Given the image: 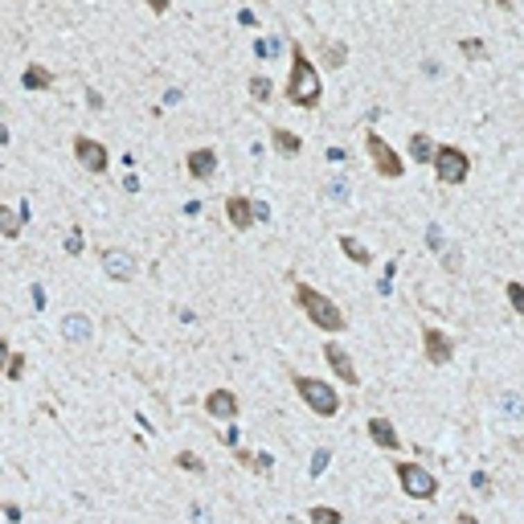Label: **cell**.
Instances as JSON below:
<instances>
[{
    "label": "cell",
    "instance_id": "cell-1",
    "mask_svg": "<svg viewBox=\"0 0 524 524\" xmlns=\"http://www.w3.org/2000/svg\"><path fill=\"white\" fill-rule=\"evenodd\" d=\"M295 304L304 307L307 315H311V324H315V328H324V332H340V328H344L340 307L332 304L328 295H320L315 287H307V283H295Z\"/></svg>",
    "mask_w": 524,
    "mask_h": 524
},
{
    "label": "cell",
    "instance_id": "cell-2",
    "mask_svg": "<svg viewBox=\"0 0 524 524\" xmlns=\"http://www.w3.org/2000/svg\"><path fill=\"white\" fill-rule=\"evenodd\" d=\"M287 98H291L295 107H315V103H320V74H315V66L307 62L299 49H295V62H291Z\"/></svg>",
    "mask_w": 524,
    "mask_h": 524
},
{
    "label": "cell",
    "instance_id": "cell-3",
    "mask_svg": "<svg viewBox=\"0 0 524 524\" xmlns=\"http://www.w3.org/2000/svg\"><path fill=\"white\" fill-rule=\"evenodd\" d=\"M295 393L304 397L320 418H332L340 410V393L332 390L328 381H320V377H295Z\"/></svg>",
    "mask_w": 524,
    "mask_h": 524
},
{
    "label": "cell",
    "instance_id": "cell-4",
    "mask_svg": "<svg viewBox=\"0 0 524 524\" xmlns=\"http://www.w3.org/2000/svg\"><path fill=\"white\" fill-rule=\"evenodd\" d=\"M397 480H401V491L414 496V500H435L438 491L435 475L426 467H418V463H397Z\"/></svg>",
    "mask_w": 524,
    "mask_h": 524
},
{
    "label": "cell",
    "instance_id": "cell-5",
    "mask_svg": "<svg viewBox=\"0 0 524 524\" xmlns=\"http://www.w3.org/2000/svg\"><path fill=\"white\" fill-rule=\"evenodd\" d=\"M365 152H369V160H373V168H377V173H381V176H401V173H405V164H401V156L393 152V148H390V143H385V139H381V135H377V131H369V135H365Z\"/></svg>",
    "mask_w": 524,
    "mask_h": 524
},
{
    "label": "cell",
    "instance_id": "cell-6",
    "mask_svg": "<svg viewBox=\"0 0 524 524\" xmlns=\"http://www.w3.org/2000/svg\"><path fill=\"white\" fill-rule=\"evenodd\" d=\"M467 156L459 148H435V173L442 184H463L467 180Z\"/></svg>",
    "mask_w": 524,
    "mask_h": 524
},
{
    "label": "cell",
    "instance_id": "cell-7",
    "mask_svg": "<svg viewBox=\"0 0 524 524\" xmlns=\"http://www.w3.org/2000/svg\"><path fill=\"white\" fill-rule=\"evenodd\" d=\"M98 262H103V270H107L115 283H131V279H135V270H139V262L131 259L128 250H103Z\"/></svg>",
    "mask_w": 524,
    "mask_h": 524
},
{
    "label": "cell",
    "instance_id": "cell-8",
    "mask_svg": "<svg viewBox=\"0 0 524 524\" xmlns=\"http://www.w3.org/2000/svg\"><path fill=\"white\" fill-rule=\"evenodd\" d=\"M422 349H426V360L430 365H446L455 356V340L442 328H422Z\"/></svg>",
    "mask_w": 524,
    "mask_h": 524
},
{
    "label": "cell",
    "instance_id": "cell-9",
    "mask_svg": "<svg viewBox=\"0 0 524 524\" xmlns=\"http://www.w3.org/2000/svg\"><path fill=\"white\" fill-rule=\"evenodd\" d=\"M74 156H78V164H82L87 173H103V168H107V148H103L98 139H90V135H78V139H74Z\"/></svg>",
    "mask_w": 524,
    "mask_h": 524
},
{
    "label": "cell",
    "instance_id": "cell-10",
    "mask_svg": "<svg viewBox=\"0 0 524 524\" xmlns=\"http://www.w3.org/2000/svg\"><path fill=\"white\" fill-rule=\"evenodd\" d=\"M324 356H328V365L336 369V377H340L344 385H356V381H360V373H356L352 356H349L344 349H340V344H328V349H324Z\"/></svg>",
    "mask_w": 524,
    "mask_h": 524
},
{
    "label": "cell",
    "instance_id": "cell-11",
    "mask_svg": "<svg viewBox=\"0 0 524 524\" xmlns=\"http://www.w3.org/2000/svg\"><path fill=\"white\" fill-rule=\"evenodd\" d=\"M205 410H209L213 418H225V422H229V418H238V397L229 390H213L205 397Z\"/></svg>",
    "mask_w": 524,
    "mask_h": 524
},
{
    "label": "cell",
    "instance_id": "cell-12",
    "mask_svg": "<svg viewBox=\"0 0 524 524\" xmlns=\"http://www.w3.org/2000/svg\"><path fill=\"white\" fill-rule=\"evenodd\" d=\"M225 218L234 221V229H250L254 225V205L246 197H225Z\"/></svg>",
    "mask_w": 524,
    "mask_h": 524
},
{
    "label": "cell",
    "instance_id": "cell-13",
    "mask_svg": "<svg viewBox=\"0 0 524 524\" xmlns=\"http://www.w3.org/2000/svg\"><path fill=\"white\" fill-rule=\"evenodd\" d=\"M90 332H94V324H90V315H82V311H70L66 320H62V336L66 340H90Z\"/></svg>",
    "mask_w": 524,
    "mask_h": 524
},
{
    "label": "cell",
    "instance_id": "cell-14",
    "mask_svg": "<svg viewBox=\"0 0 524 524\" xmlns=\"http://www.w3.org/2000/svg\"><path fill=\"white\" fill-rule=\"evenodd\" d=\"M189 173L197 176V180H209V176L218 173V152H209V148L189 152Z\"/></svg>",
    "mask_w": 524,
    "mask_h": 524
},
{
    "label": "cell",
    "instance_id": "cell-15",
    "mask_svg": "<svg viewBox=\"0 0 524 524\" xmlns=\"http://www.w3.org/2000/svg\"><path fill=\"white\" fill-rule=\"evenodd\" d=\"M369 438H373L381 451H397V430H393V422H385V418H373V422H369Z\"/></svg>",
    "mask_w": 524,
    "mask_h": 524
},
{
    "label": "cell",
    "instance_id": "cell-16",
    "mask_svg": "<svg viewBox=\"0 0 524 524\" xmlns=\"http://www.w3.org/2000/svg\"><path fill=\"white\" fill-rule=\"evenodd\" d=\"M270 139H274V148H279L283 156H299V148H304V143H299V135H295V131H287V128H274V131H270Z\"/></svg>",
    "mask_w": 524,
    "mask_h": 524
},
{
    "label": "cell",
    "instance_id": "cell-17",
    "mask_svg": "<svg viewBox=\"0 0 524 524\" xmlns=\"http://www.w3.org/2000/svg\"><path fill=\"white\" fill-rule=\"evenodd\" d=\"M496 405H500V414H504L508 422H524V401L516 397V393H500Z\"/></svg>",
    "mask_w": 524,
    "mask_h": 524
},
{
    "label": "cell",
    "instance_id": "cell-18",
    "mask_svg": "<svg viewBox=\"0 0 524 524\" xmlns=\"http://www.w3.org/2000/svg\"><path fill=\"white\" fill-rule=\"evenodd\" d=\"M410 152H414V160H418V164H426V160H435V143H430V135H422V131H414V135H410Z\"/></svg>",
    "mask_w": 524,
    "mask_h": 524
},
{
    "label": "cell",
    "instance_id": "cell-19",
    "mask_svg": "<svg viewBox=\"0 0 524 524\" xmlns=\"http://www.w3.org/2000/svg\"><path fill=\"white\" fill-rule=\"evenodd\" d=\"M21 82H25V87H29V90H45V87H49V82H53V74H49L45 66H29V70L21 74Z\"/></svg>",
    "mask_w": 524,
    "mask_h": 524
},
{
    "label": "cell",
    "instance_id": "cell-20",
    "mask_svg": "<svg viewBox=\"0 0 524 524\" xmlns=\"http://www.w3.org/2000/svg\"><path fill=\"white\" fill-rule=\"evenodd\" d=\"M340 250H344V254H349L352 262H360V266H365V262L373 259V254H369V246H360L356 238H340Z\"/></svg>",
    "mask_w": 524,
    "mask_h": 524
},
{
    "label": "cell",
    "instance_id": "cell-21",
    "mask_svg": "<svg viewBox=\"0 0 524 524\" xmlns=\"http://www.w3.org/2000/svg\"><path fill=\"white\" fill-rule=\"evenodd\" d=\"M0 234H4V238H17V234H21V213H12V209L0 205Z\"/></svg>",
    "mask_w": 524,
    "mask_h": 524
},
{
    "label": "cell",
    "instance_id": "cell-22",
    "mask_svg": "<svg viewBox=\"0 0 524 524\" xmlns=\"http://www.w3.org/2000/svg\"><path fill=\"white\" fill-rule=\"evenodd\" d=\"M307 521H311V524H340V512L320 504V508H311V512H307Z\"/></svg>",
    "mask_w": 524,
    "mask_h": 524
},
{
    "label": "cell",
    "instance_id": "cell-23",
    "mask_svg": "<svg viewBox=\"0 0 524 524\" xmlns=\"http://www.w3.org/2000/svg\"><path fill=\"white\" fill-rule=\"evenodd\" d=\"M279 49H283V42H279V37H259V45H254V53H259V58H266V62H270V58H279Z\"/></svg>",
    "mask_w": 524,
    "mask_h": 524
},
{
    "label": "cell",
    "instance_id": "cell-24",
    "mask_svg": "<svg viewBox=\"0 0 524 524\" xmlns=\"http://www.w3.org/2000/svg\"><path fill=\"white\" fill-rule=\"evenodd\" d=\"M238 459H242L250 471H270V455H246V451H238Z\"/></svg>",
    "mask_w": 524,
    "mask_h": 524
},
{
    "label": "cell",
    "instance_id": "cell-25",
    "mask_svg": "<svg viewBox=\"0 0 524 524\" xmlns=\"http://www.w3.org/2000/svg\"><path fill=\"white\" fill-rule=\"evenodd\" d=\"M328 197H332V201H349V180H344V176L328 180Z\"/></svg>",
    "mask_w": 524,
    "mask_h": 524
},
{
    "label": "cell",
    "instance_id": "cell-26",
    "mask_svg": "<svg viewBox=\"0 0 524 524\" xmlns=\"http://www.w3.org/2000/svg\"><path fill=\"white\" fill-rule=\"evenodd\" d=\"M250 94H254L259 103H266V98H270V78H250Z\"/></svg>",
    "mask_w": 524,
    "mask_h": 524
},
{
    "label": "cell",
    "instance_id": "cell-27",
    "mask_svg": "<svg viewBox=\"0 0 524 524\" xmlns=\"http://www.w3.org/2000/svg\"><path fill=\"white\" fill-rule=\"evenodd\" d=\"M4 377H25V356H8V365H4Z\"/></svg>",
    "mask_w": 524,
    "mask_h": 524
},
{
    "label": "cell",
    "instance_id": "cell-28",
    "mask_svg": "<svg viewBox=\"0 0 524 524\" xmlns=\"http://www.w3.org/2000/svg\"><path fill=\"white\" fill-rule=\"evenodd\" d=\"M176 463H180L184 471H205V463H201V459H197L193 451H184V455H176Z\"/></svg>",
    "mask_w": 524,
    "mask_h": 524
},
{
    "label": "cell",
    "instance_id": "cell-29",
    "mask_svg": "<svg viewBox=\"0 0 524 524\" xmlns=\"http://www.w3.org/2000/svg\"><path fill=\"white\" fill-rule=\"evenodd\" d=\"M66 254H82V229H70L66 234Z\"/></svg>",
    "mask_w": 524,
    "mask_h": 524
},
{
    "label": "cell",
    "instance_id": "cell-30",
    "mask_svg": "<svg viewBox=\"0 0 524 524\" xmlns=\"http://www.w3.org/2000/svg\"><path fill=\"white\" fill-rule=\"evenodd\" d=\"M328 459H332V455H328V451L320 446V451L311 455V475H324V467H328Z\"/></svg>",
    "mask_w": 524,
    "mask_h": 524
},
{
    "label": "cell",
    "instance_id": "cell-31",
    "mask_svg": "<svg viewBox=\"0 0 524 524\" xmlns=\"http://www.w3.org/2000/svg\"><path fill=\"white\" fill-rule=\"evenodd\" d=\"M508 299H512V307L524 315V287L521 283H508Z\"/></svg>",
    "mask_w": 524,
    "mask_h": 524
},
{
    "label": "cell",
    "instance_id": "cell-32",
    "mask_svg": "<svg viewBox=\"0 0 524 524\" xmlns=\"http://www.w3.org/2000/svg\"><path fill=\"white\" fill-rule=\"evenodd\" d=\"M442 266H446V270H459V266H463V254H459V250H446V254H442Z\"/></svg>",
    "mask_w": 524,
    "mask_h": 524
},
{
    "label": "cell",
    "instance_id": "cell-33",
    "mask_svg": "<svg viewBox=\"0 0 524 524\" xmlns=\"http://www.w3.org/2000/svg\"><path fill=\"white\" fill-rule=\"evenodd\" d=\"M475 491H480V496H491V480H487V475H483V471H475Z\"/></svg>",
    "mask_w": 524,
    "mask_h": 524
},
{
    "label": "cell",
    "instance_id": "cell-34",
    "mask_svg": "<svg viewBox=\"0 0 524 524\" xmlns=\"http://www.w3.org/2000/svg\"><path fill=\"white\" fill-rule=\"evenodd\" d=\"M193 524H213V516H209V508H201V504H193Z\"/></svg>",
    "mask_w": 524,
    "mask_h": 524
},
{
    "label": "cell",
    "instance_id": "cell-35",
    "mask_svg": "<svg viewBox=\"0 0 524 524\" xmlns=\"http://www.w3.org/2000/svg\"><path fill=\"white\" fill-rule=\"evenodd\" d=\"M426 242H430V250H442V229H438V225L426 229Z\"/></svg>",
    "mask_w": 524,
    "mask_h": 524
},
{
    "label": "cell",
    "instance_id": "cell-36",
    "mask_svg": "<svg viewBox=\"0 0 524 524\" xmlns=\"http://www.w3.org/2000/svg\"><path fill=\"white\" fill-rule=\"evenodd\" d=\"M328 62L340 66V62H344V45H332V49H328Z\"/></svg>",
    "mask_w": 524,
    "mask_h": 524
},
{
    "label": "cell",
    "instance_id": "cell-37",
    "mask_svg": "<svg viewBox=\"0 0 524 524\" xmlns=\"http://www.w3.org/2000/svg\"><path fill=\"white\" fill-rule=\"evenodd\" d=\"M123 189H128V193H139V176H123Z\"/></svg>",
    "mask_w": 524,
    "mask_h": 524
},
{
    "label": "cell",
    "instance_id": "cell-38",
    "mask_svg": "<svg viewBox=\"0 0 524 524\" xmlns=\"http://www.w3.org/2000/svg\"><path fill=\"white\" fill-rule=\"evenodd\" d=\"M8 356H12V352H8V344H4V340H0V373H4V365H8Z\"/></svg>",
    "mask_w": 524,
    "mask_h": 524
},
{
    "label": "cell",
    "instance_id": "cell-39",
    "mask_svg": "<svg viewBox=\"0 0 524 524\" xmlns=\"http://www.w3.org/2000/svg\"><path fill=\"white\" fill-rule=\"evenodd\" d=\"M455 524H480V521H475L471 512H459V516H455Z\"/></svg>",
    "mask_w": 524,
    "mask_h": 524
},
{
    "label": "cell",
    "instance_id": "cell-40",
    "mask_svg": "<svg viewBox=\"0 0 524 524\" xmlns=\"http://www.w3.org/2000/svg\"><path fill=\"white\" fill-rule=\"evenodd\" d=\"M148 8H152V12H164V8H168V0H148Z\"/></svg>",
    "mask_w": 524,
    "mask_h": 524
},
{
    "label": "cell",
    "instance_id": "cell-41",
    "mask_svg": "<svg viewBox=\"0 0 524 524\" xmlns=\"http://www.w3.org/2000/svg\"><path fill=\"white\" fill-rule=\"evenodd\" d=\"M0 143H8V128L4 123H0Z\"/></svg>",
    "mask_w": 524,
    "mask_h": 524
},
{
    "label": "cell",
    "instance_id": "cell-42",
    "mask_svg": "<svg viewBox=\"0 0 524 524\" xmlns=\"http://www.w3.org/2000/svg\"><path fill=\"white\" fill-rule=\"evenodd\" d=\"M287 524H299V521H287Z\"/></svg>",
    "mask_w": 524,
    "mask_h": 524
}]
</instances>
